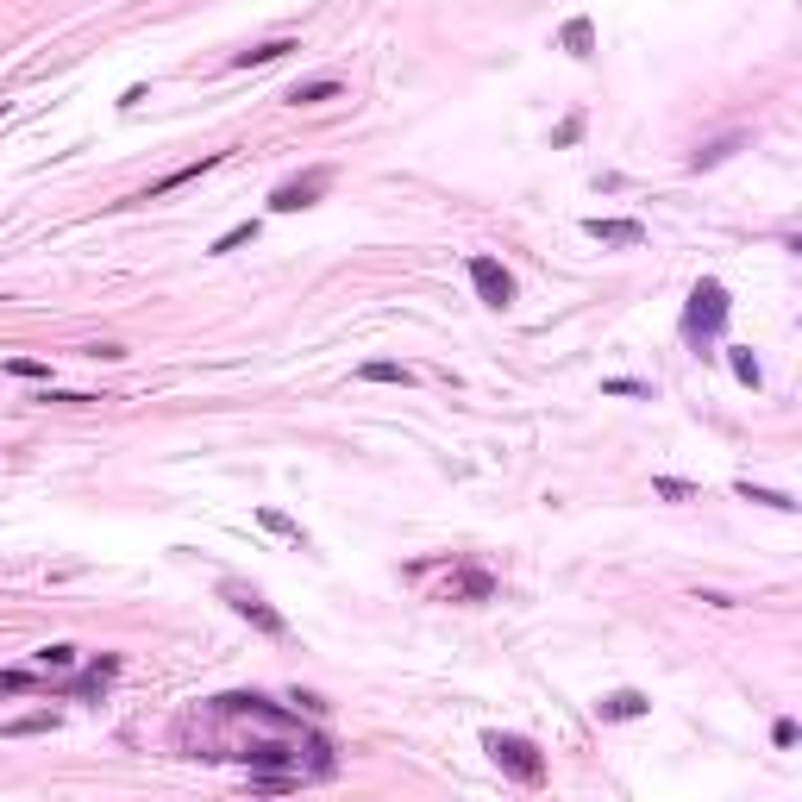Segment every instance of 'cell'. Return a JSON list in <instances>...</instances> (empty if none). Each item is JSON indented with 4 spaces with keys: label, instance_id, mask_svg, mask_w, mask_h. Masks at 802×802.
I'll use <instances>...</instances> for the list:
<instances>
[{
    "label": "cell",
    "instance_id": "8fae6325",
    "mask_svg": "<svg viewBox=\"0 0 802 802\" xmlns=\"http://www.w3.org/2000/svg\"><path fill=\"white\" fill-rule=\"evenodd\" d=\"M646 709H652V702H646L640 690H615V696H602V702H596V715H602V721H640Z\"/></svg>",
    "mask_w": 802,
    "mask_h": 802
},
{
    "label": "cell",
    "instance_id": "277c9868",
    "mask_svg": "<svg viewBox=\"0 0 802 802\" xmlns=\"http://www.w3.org/2000/svg\"><path fill=\"white\" fill-rule=\"evenodd\" d=\"M470 289H477V301H483V308H495V314L514 308V276L495 264V257H483V251L470 257Z\"/></svg>",
    "mask_w": 802,
    "mask_h": 802
},
{
    "label": "cell",
    "instance_id": "8992f818",
    "mask_svg": "<svg viewBox=\"0 0 802 802\" xmlns=\"http://www.w3.org/2000/svg\"><path fill=\"white\" fill-rule=\"evenodd\" d=\"M326 188H333V170H308V176H289L270 195V214H301V207H314Z\"/></svg>",
    "mask_w": 802,
    "mask_h": 802
},
{
    "label": "cell",
    "instance_id": "44dd1931",
    "mask_svg": "<svg viewBox=\"0 0 802 802\" xmlns=\"http://www.w3.org/2000/svg\"><path fill=\"white\" fill-rule=\"evenodd\" d=\"M602 395H627V401H652V383H640V376H608Z\"/></svg>",
    "mask_w": 802,
    "mask_h": 802
},
{
    "label": "cell",
    "instance_id": "9c48e42d",
    "mask_svg": "<svg viewBox=\"0 0 802 802\" xmlns=\"http://www.w3.org/2000/svg\"><path fill=\"white\" fill-rule=\"evenodd\" d=\"M589 239H602V245H646V226L640 220H583Z\"/></svg>",
    "mask_w": 802,
    "mask_h": 802
},
{
    "label": "cell",
    "instance_id": "30bf717a",
    "mask_svg": "<svg viewBox=\"0 0 802 802\" xmlns=\"http://www.w3.org/2000/svg\"><path fill=\"white\" fill-rule=\"evenodd\" d=\"M289 51H301L295 38H264V44H251V51H232V69H264V63H282Z\"/></svg>",
    "mask_w": 802,
    "mask_h": 802
},
{
    "label": "cell",
    "instance_id": "7a4b0ae2",
    "mask_svg": "<svg viewBox=\"0 0 802 802\" xmlns=\"http://www.w3.org/2000/svg\"><path fill=\"white\" fill-rule=\"evenodd\" d=\"M483 752L495 759V771L514 777L521 790H539V784H546V752H539L527 734H483Z\"/></svg>",
    "mask_w": 802,
    "mask_h": 802
},
{
    "label": "cell",
    "instance_id": "d6986e66",
    "mask_svg": "<svg viewBox=\"0 0 802 802\" xmlns=\"http://www.w3.org/2000/svg\"><path fill=\"white\" fill-rule=\"evenodd\" d=\"M257 521H264L270 533H282V539H295V546H308V533H301V527H295V521H289L282 508H257Z\"/></svg>",
    "mask_w": 802,
    "mask_h": 802
},
{
    "label": "cell",
    "instance_id": "7c38bea8",
    "mask_svg": "<svg viewBox=\"0 0 802 802\" xmlns=\"http://www.w3.org/2000/svg\"><path fill=\"white\" fill-rule=\"evenodd\" d=\"M320 101H339V76H314L289 88V107H320Z\"/></svg>",
    "mask_w": 802,
    "mask_h": 802
},
{
    "label": "cell",
    "instance_id": "603a6c76",
    "mask_svg": "<svg viewBox=\"0 0 802 802\" xmlns=\"http://www.w3.org/2000/svg\"><path fill=\"white\" fill-rule=\"evenodd\" d=\"M257 239V220H245V226H232V232H220V239H214V251L226 257V251H239V245H251Z\"/></svg>",
    "mask_w": 802,
    "mask_h": 802
},
{
    "label": "cell",
    "instance_id": "d4e9b609",
    "mask_svg": "<svg viewBox=\"0 0 802 802\" xmlns=\"http://www.w3.org/2000/svg\"><path fill=\"white\" fill-rule=\"evenodd\" d=\"M652 495H665V502H690L696 483H683V477H658V483H652Z\"/></svg>",
    "mask_w": 802,
    "mask_h": 802
},
{
    "label": "cell",
    "instance_id": "3957f363",
    "mask_svg": "<svg viewBox=\"0 0 802 802\" xmlns=\"http://www.w3.org/2000/svg\"><path fill=\"white\" fill-rule=\"evenodd\" d=\"M220 596H226L232 608H239V615H245L257 633H264V640H289V621H282L276 608L264 602V589H251V583H232V577H226V583H220Z\"/></svg>",
    "mask_w": 802,
    "mask_h": 802
},
{
    "label": "cell",
    "instance_id": "ac0fdd59",
    "mask_svg": "<svg viewBox=\"0 0 802 802\" xmlns=\"http://www.w3.org/2000/svg\"><path fill=\"white\" fill-rule=\"evenodd\" d=\"M727 370H734L746 389H759V383H765V370H759V358H752V351H727Z\"/></svg>",
    "mask_w": 802,
    "mask_h": 802
},
{
    "label": "cell",
    "instance_id": "9a60e30c",
    "mask_svg": "<svg viewBox=\"0 0 802 802\" xmlns=\"http://www.w3.org/2000/svg\"><path fill=\"white\" fill-rule=\"evenodd\" d=\"M734 495H740V502H759V508H777V514H796V495H784V489H759V483H734Z\"/></svg>",
    "mask_w": 802,
    "mask_h": 802
},
{
    "label": "cell",
    "instance_id": "5bb4252c",
    "mask_svg": "<svg viewBox=\"0 0 802 802\" xmlns=\"http://www.w3.org/2000/svg\"><path fill=\"white\" fill-rule=\"evenodd\" d=\"M558 44H564L571 57H596V26H589V19H564Z\"/></svg>",
    "mask_w": 802,
    "mask_h": 802
},
{
    "label": "cell",
    "instance_id": "cb8c5ba5",
    "mask_svg": "<svg viewBox=\"0 0 802 802\" xmlns=\"http://www.w3.org/2000/svg\"><path fill=\"white\" fill-rule=\"evenodd\" d=\"M38 690V671H0V696H26Z\"/></svg>",
    "mask_w": 802,
    "mask_h": 802
},
{
    "label": "cell",
    "instance_id": "e0dca14e",
    "mask_svg": "<svg viewBox=\"0 0 802 802\" xmlns=\"http://www.w3.org/2000/svg\"><path fill=\"white\" fill-rule=\"evenodd\" d=\"M76 658H82L76 646H63V640H57V646H44V652H32V665H38V671H69V665H76Z\"/></svg>",
    "mask_w": 802,
    "mask_h": 802
},
{
    "label": "cell",
    "instance_id": "2e32d148",
    "mask_svg": "<svg viewBox=\"0 0 802 802\" xmlns=\"http://www.w3.org/2000/svg\"><path fill=\"white\" fill-rule=\"evenodd\" d=\"M358 376H364V383H401V389L414 383V370H408V364H389V358H370Z\"/></svg>",
    "mask_w": 802,
    "mask_h": 802
},
{
    "label": "cell",
    "instance_id": "7402d4cb",
    "mask_svg": "<svg viewBox=\"0 0 802 802\" xmlns=\"http://www.w3.org/2000/svg\"><path fill=\"white\" fill-rule=\"evenodd\" d=\"M51 727H57V715H26V721H0V734H51Z\"/></svg>",
    "mask_w": 802,
    "mask_h": 802
},
{
    "label": "cell",
    "instance_id": "5b68a950",
    "mask_svg": "<svg viewBox=\"0 0 802 802\" xmlns=\"http://www.w3.org/2000/svg\"><path fill=\"white\" fill-rule=\"evenodd\" d=\"M120 677V652H101L94 665L82 671V677H69V683H57L51 696H63V702H94V696H107V683Z\"/></svg>",
    "mask_w": 802,
    "mask_h": 802
},
{
    "label": "cell",
    "instance_id": "4316f807",
    "mask_svg": "<svg viewBox=\"0 0 802 802\" xmlns=\"http://www.w3.org/2000/svg\"><path fill=\"white\" fill-rule=\"evenodd\" d=\"M577 132H583V120H577V113H571V120H564V126L552 132V145H577Z\"/></svg>",
    "mask_w": 802,
    "mask_h": 802
},
{
    "label": "cell",
    "instance_id": "ba28073f",
    "mask_svg": "<svg viewBox=\"0 0 802 802\" xmlns=\"http://www.w3.org/2000/svg\"><path fill=\"white\" fill-rule=\"evenodd\" d=\"M220 157H226V151H207L201 163H182V170H170V176H157L151 188H138V195H132V201H163V195H170V188H182V182H195L201 170H214V163H220Z\"/></svg>",
    "mask_w": 802,
    "mask_h": 802
},
{
    "label": "cell",
    "instance_id": "484cf974",
    "mask_svg": "<svg viewBox=\"0 0 802 802\" xmlns=\"http://www.w3.org/2000/svg\"><path fill=\"white\" fill-rule=\"evenodd\" d=\"M38 401H57V408H94L101 395H76V389H44Z\"/></svg>",
    "mask_w": 802,
    "mask_h": 802
},
{
    "label": "cell",
    "instance_id": "4fadbf2b",
    "mask_svg": "<svg viewBox=\"0 0 802 802\" xmlns=\"http://www.w3.org/2000/svg\"><path fill=\"white\" fill-rule=\"evenodd\" d=\"M746 145V132H727V138H709V145H702L696 157H690V170H715V163H727V157H734Z\"/></svg>",
    "mask_w": 802,
    "mask_h": 802
},
{
    "label": "cell",
    "instance_id": "83f0119b",
    "mask_svg": "<svg viewBox=\"0 0 802 802\" xmlns=\"http://www.w3.org/2000/svg\"><path fill=\"white\" fill-rule=\"evenodd\" d=\"M796 734H802L796 721H777V727H771V746H796Z\"/></svg>",
    "mask_w": 802,
    "mask_h": 802
},
{
    "label": "cell",
    "instance_id": "ffe728a7",
    "mask_svg": "<svg viewBox=\"0 0 802 802\" xmlns=\"http://www.w3.org/2000/svg\"><path fill=\"white\" fill-rule=\"evenodd\" d=\"M7 376H19V383H51V364L44 358H7Z\"/></svg>",
    "mask_w": 802,
    "mask_h": 802
},
{
    "label": "cell",
    "instance_id": "52a82bcc",
    "mask_svg": "<svg viewBox=\"0 0 802 802\" xmlns=\"http://www.w3.org/2000/svg\"><path fill=\"white\" fill-rule=\"evenodd\" d=\"M489 596H495V577L489 571H470V564L439 589V602H489Z\"/></svg>",
    "mask_w": 802,
    "mask_h": 802
},
{
    "label": "cell",
    "instance_id": "6da1fadb",
    "mask_svg": "<svg viewBox=\"0 0 802 802\" xmlns=\"http://www.w3.org/2000/svg\"><path fill=\"white\" fill-rule=\"evenodd\" d=\"M727 308H734L727 289H721L715 276H702L696 289H690V308H683V339H690L696 351H709L721 339V326H727Z\"/></svg>",
    "mask_w": 802,
    "mask_h": 802
}]
</instances>
